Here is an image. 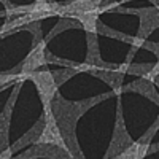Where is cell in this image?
Listing matches in <instances>:
<instances>
[{
  "label": "cell",
  "instance_id": "6da1fadb",
  "mask_svg": "<svg viewBox=\"0 0 159 159\" xmlns=\"http://www.w3.org/2000/svg\"><path fill=\"white\" fill-rule=\"evenodd\" d=\"M32 80L35 81L43 100L49 102L52 99V96L56 94V83L52 80L51 73H35V75H32Z\"/></svg>",
  "mask_w": 159,
  "mask_h": 159
},
{
  "label": "cell",
  "instance_id": "7a4b0ae2",
  "mask_svg": "<svg viewBox=\"0 0 159 159\" xmlns=\"http://www.w3.org/2000/svg\"><path fill=\"white\" fill-rule=\"evenodd\" d=\"M42 64H45V52H43V45H40L37 46L34 51H32V54L27 57V61H25L24 64V72L27 73V72H34L35 69H38Z\"/></svg>",
  "mask_w": 159,
  "mask_h": 159
},
{
  "label": "cell",
  "instance_id": "3957f363",
  "mask_svg": "<svg viewBox=\"0 0 159 159\" xmlns=\"http://www.w3.org/2000/svg\"><path fill=\"white\" fill-rule=\"evenodd\" d=\"M7 80H8V76H7V75H0V86H2V84L7 81Z\"/></svg>",
  "mask_w": 159,
  "mask_h": 159
}]
</instances>
